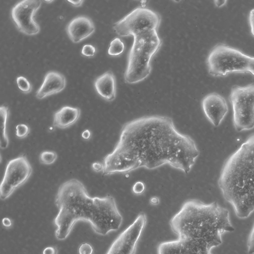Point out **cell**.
I'll return each instance as SVG.
<instances>
[{"mask_svg":"<svg viewBox=\"0 0 254 254\" xmlns=\"http://www.w3.org/2000/svg\"><path fill=\"white\" fill-rule=\"evenodd\" d=\"M124 50V43L119 38L116 37L111 42L108 54L112 56H117L122 54Z\"/></svg>","mask_w":254,"mask_h":254,"instance_id":"obj_18","label":"cell"},{"mask_svg":"<svg viewBox=\"0 0 254 254\" xmlns=\"http://www.w3.org/2000/svg\"><path fill=\"white\" fill-rule=\"evenodd\" d=\"M41 4L40 0H24L12 7L11 17L19 31L28 35H36L39 32L40 26L33 17Z\"/></svg>","mask_w":254,"mask_h":254,"instance_id":"obj_11","label":"cell"},{"mask_svg":"<svg viewBox=\"0 0 254 254\" xmlns=\"http://www.w3.org/2000/svg\"><path fill=\"white\" fill-rule=\"evenodd\" d=\"M57 249L54 246L47 247L43 251V254H57Z\"/></svg>","mask_w":254,"mask_h":254,"instance_id":"obj_28","label":"cell"},{"mask_svg":"<svg viewBox=\"0 0 254 254\" xmlns=\"http://www.w3.org/2000/svg\"><path fill=\"white\" fill-rule=\"evenodd\" d=\"M146 222L145 213L140 212L134 221L115 239L105 254H135Z\"/></svg>","mask_w":254,"mask_h":254,"instance_id":"obj_10","label":"cell"},{"mask_svg":"<svg viewBox=\"0 0 254 254\" xmlns=\"http://www.w3.org/2000/svg\"><path fill=\"white\" fill-rule=\"evenodd\" d=\"M57 157L56 152L53 151H44L40 155V160L43 164L49 165L55 162Z\"/></svg>","mask_w":254,"mask_h":254,"instance_id":"obj_19","label":"cell"},{"mask_svg":"<svg viewBox=\"0 0 254 254\" xmlns=\"http://www.w3.org/2000/svg\"><path fill=\"white\" fill-rule=\"evenodd\" d=\"M80 110L78 108L64 106L55 113L53 125L64 129L75 124L80 117Z\"/></svg>","mask_w":254,"mask_h":254,"instance_id":"obj_16","label":"cell"},{"mask_svg":"<svg viewBox=\"0 0 254 254\" xmlns=\"http://www.w3.org/2000/svg\"><path fill=\"white\" fill-rule=\"evenodd\" d=\"M66 80L64 76L55 71H49L45 76L43 82L37 90L36 97L43 99L50 95L62 91L65 87Z\"/></svg>","mask_w":254,"mask_h":254,"instance_id":"obj_14","label":"cell"},{"mask_svg":"<svg viewBox=\"0 0 254 254\" xmlns=\"http://www.w3.org/2000/svg\"><path fill=\"white\" fill-rule=\"evenodd\" d=\"M97 93L108 101H113L116 96V78L111 71H108L98 77L94 82Z\"/></svg>","mask_w":254,"mask_h":254,"instance_id":"obj_15","label":"cell"},{"mask_svg":"<svg viewBox=\"0 0 254 254\" xmlns=\"http://www.w3.org/2000/svg\"><path fill=\"white\" fill-rule=\"evenodd\" d=\"M199 155L194 140L179 131L171 118L143 116L123 126L114 149L103 159L102 173L125 174L167 164L187 174Z\"/></svg>","mask_w":254,"mask_h":254,"instance_id":"obj_1","label":"cell"},{"mask_svg":"<svg viewBox=\"0 0 254 254\" xmlns=\"http://www.w3.org/2000/svg\"><path fill=\"white\" fill-rule=\"evenodd\" d=\"M55 202L58 209L54 220L57 227L55 236L60 241L68 236L79 221L89 223L94 232L101 236L119 230L122 224V215L113 196L91 197L84 184L76 179L60 185Z\"/></svg>","mask_w":254,"mask_h":254,"instance_id":"obj_3","label":"cell"},{"mask_svg":"<svg viewBox=\"0 0 254 254\" xmlns=\"http://www.w3.org/2000/svg\"><path fill=\"white\" fill-rule=\"evenodd\" d=\"M249 22L251 27V31L254 36V8L252 9L249 14Z\"/></svg>","mask_w":254,"mask_h":254,"instance_id":"obj_27","label":"cell"},{"mask_svg":"<svg viewBox=\"0 0 254 254\" xmlns=\"http://www.w3.org/2000/svg\"><path fill=\"white\" fill-rule=\"evenodd\" d=\"M133 37L124 75L125 81L128 84L138 83L149 76L151 59L162 45L156 30L142 32Z\"/></svg>","mask_w":254,"mask_h":254,"instance_id":"obj_5","label":"cell"},{"mask_svg":"<svg viewBox=\"0 0 254 254\" xmlns=\"http://www.w3.org/2000/svg\"><path fill=\"white\" fill-rule=\"evenodd\" d=\"M16 82L18 88L24 93H28L31 92L32 89L31 85L25 77L22 76L17 77Z\"/></svg>","mask_w":254,"mask_h":254,"instance_id":"obj_20","label":"cell"},{"mask_svg":"<svg viewBox=\"0 0 254 254\" xmlns=\"http://www.w3.org/2000/svg\"><path fill=\"white\" fill-rule=\"evenodd\" d=\"M233 109V123L241 132L254 128V83L233 86L229 97Z\"/></svg>","mask_w":254,"mask_h":254,"instance_id":"obj_7","label":"cell"},{"mask_svg":"<svg viewBox=\"0 0 254 254\" xmlns=\"http://www.w3.org/2000/svg\"><path fill=\"white\" fill-rule=\"evenodd\" d=\"M95 31L92 21L88 17L77 16L72 19L66 27L67 33L74 43H78L91 35Z\"/></svg>","mask_w":254,"mask_h":254,"instance_id":"obj_13","label":"cell"},{"mask_svg":"<svg viewBox=\"0 0 254 254\" xmlns=\"http://www.w3.org/2000/svg\"><path fill=\"white\" fill-rule=\"evenodd\" d=\"M32 168L25 155H21L7 163L0 186V197L5 200L25 183L32 174Z\"/></svg>","mask_w":254,"mask_h":254,"instance_id":"obj_9","label":"cell"},{"mask_svg":"<svg viewBox=\"0 0 254 254\" xmlns=\"http://www.w3.org/2000/svg\"><path fill=\"white\" fill-rule=\"evenodd\" d=\"M145 190V185L141 181L135 182L132 187V191L135 194L139 195L142 194Z\"/></svg>","mask_w":254,"mask_h":254,"instance_id":"obj_25","label":"cell"},{"mask_svg":"<svg viewBox=\"0 0 254 254\" xmlns=\"http://www.w3.org/2000/svg\"><path fill=\"white\" fill-rule=\"evenodd\" d=\"M2 223L3 225L6 228L10 227L12 225L11 220L7 217H5L2 219Z\"/></svg>","mask_w":254,"mask_h":254,"instance_id":"obj_29","label":"cell"},{"mask_svg":"<svg viewBox=\"0 0 254 254\" xmlns=\"http://www.w3.org/2000/svg\"><path fill=\"white\" fill-rule=\"evenodd\" d=\"M215 4L217 7H221L222 6L225 4L227 2L226 0H215L214 1Z\"/></svg>","mask_w":254,"mask_h":254,"instance_id":"obj_33","label":"cell"},{"mask_svg":"<svg viewBox=\"0 0 254 254\" xmlns=\"http://www.w3.org/2000/svg\"><path fill=\"white\" fill-rule=\"evenodd\" d=\"M95 53V48L90 44L84 45L81 50L82 55L88 57L93 56Z\"/></svg>","mask_w":254,"mask_h":254,"instance_id":"obj_24","label":"cell"},{"mask_svg":"<svg viewBox=\"0 0 254 254\" xmlns=\"http://www.w3.org/2000/svg\"><path fill=\"white\" fill-rule=\"evenodd\" d=\"M150 201L151 204L157 205L159 203V199L158 197L156 196H153L150 198Z\"/></svg>","mask_w":254,"mask_h":254,"instance_id":"obj_32","label":"cell"},{"mask_svg":"<svg viewBox=\"0 0 254 254\" xmlns=\"http://www.w3.org/2000/svg\"><path fill=\"white\" fill-rule=\"evenodd\" d=\"M52 1H53V0H45V2H48H48H52Z\"/></svg>","mask_w":254,"mask_h":254,"instance_id":"obj_34","label":"cell"},{"mask_svg":"<svg viewBox=\"0 0 254 254\" xmlns=\"http://www.w3.org/2000/svg\"><path fill=\"white\" fill-rule=\"evenodd\" d=\"M0 124H1V137L0 148L6 149L9 144V140L6 132V124L9 115L8 108L4 105L0 107Z\"/></svg>","mask_w":254,"mask_h":254,"instance_id":"obj_17","label":"cell"},{"mask_svg":"<svg viewBox=\"0 0 254 254\" xmlns=\"http://www.w3.org/2000/svg\"><path fill=\"white\" fill-rule=\"evenodd\" d=\"M93 248L88 243H82L78 248V254H93Z\"/></svg>","mask_w":254,"mask_h":254,"instance_id":"obj_23","label":"cell"},{"mask_svg":"<svg viewBox=\"0 0 254 254\" xmlns=\"http://www.w3.org/2000/svg\"><path fill=\"white\" fill-rule=\"evenodd\" d=\"M209 73L224 76L235 72H250L254 75V57L223 44L216 45L207 58Z\"/></svg>","mask_w":254,"mask_h":254,"instance_id":"obj_6","label":"cell"},{"mask_svg":"<svg viewBox=\"0 0 254 254\" xmlns=\"http://www.w3.org/2000/svg\"><path fill=\"white\" fill-rule=\"evenodd\" d=\"M16 135L19 138L26 137L30 132V128L26 124H20L16 126Z\"/></svg>","mask_w":254,"mask_h":254,"instance_id":"obj_21","label":"cell"},{"mask_svg":"<svg viewBox=\"0 0 254 254\" xmlns=\"http://www.w3.org/2000/svg\"><path fill=\"white\" fill-rule=\"evenodd\" d=\"M247 246L248 253L249 254H254V225L249 234Z\"/></svg>","mask_w":254,"mask_h":254,"instance_id":"obj_22","label":"cell"},{"mask_svg":"<svg viewBox=\"0 0 254 254\" xmlns=\"http://www.w3.org/2000/svg\"><path fill=\"white\" fill-rule=\"evenodd\" d=\"M67 1L74 6H79L82 4V2H83V0H67Z\"/></svg>","mask_w":254,"mask_h":254,"instance_id":"obj_31","label":"cell"},{"mask_svg":"<svg viewBox=\"0 0 254 254\" xmlns=\"http://www.w3.org/2000/svg\"><path fill=\"white\" fill-rule=\"evenodd\" d=\"M91 133L90 131L88 129H85L81 134L82 137L84 139H88L91 136Z\"/></svg>","mask_w":254,"mask_h":254,"instance_id":"obj_30","label":"cell"},{"mask_svg":"<svg viewBox=\"0 0 254 254\" xmlns=\"http://www.w3.org/2000/svg\"><path fill=\"white\" fill-rule=\"evenodd\" d=\"M201 105L208 120L214 127L219 126L228 110L225 98L218 93H211L203 98Z\"/></svg>","mask_w":254,"mask_h":254,"instance_id":"obj_12","label":"cell"},{"mask_svg":"<svg viewBox=\"0 0 254 254\" xmlns=\"http://www.w3.org/2000/svg\"><path fill=\"white\" fill-rule=\"evenodd\" d=\"M91 167L96 172H103V164L99 162H95L92 164Z\"/></svg>","mask_w":254,"mask_h":254,"instance_id":"obj_26","label":"cell"},{"mask_svg":"<svg viewBox=\"0 0 254 254\" xmlns=\"http://www.w3.org/2000/svg\"><path fill=\"white\" fill-rule=\"evenodd\" d=\"M160 21V16L157 13L141 6L115 22L113 28L120 36H133L148 30H157Z\"/></svg>","mask_w":254,"mask_h":254,"instance_id":"obj_8","label":"cell"},{"mask_svg":"<svg viewBox=\"0 0 254 254\" xmlns=\"http://www.w3.org/2000/svg\"><path fill=\"white\" fill-rule=\"evenodd\" d=\"M226 201L240 219L254 211V133L225 161L218 180Z\"/></svg>","mask_w":254,"mask_h":254,"instance_id":"obj_4","label":"cell"},{"mask_svg":"<svg viewBox=\"0 0 254 254\" xmlns=\"http://www.w3.org/2000/svg\"><path fill=\"white\" fill-rule=\"evenodd\" d=\"M169 224L178 239L160 243L158 254H212L222 243V235L235 231L227 209L196 199L185 201Z\"/></svg>","mask_w":254,"mask_h":254,"instance_id":"obj_2","label":"cell"}]
</instances>
